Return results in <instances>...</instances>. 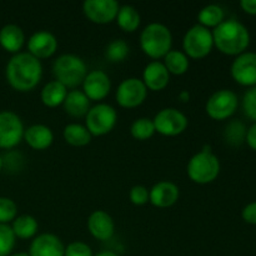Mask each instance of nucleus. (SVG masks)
<instances>
[{
	"label": "nucleus",
	"instance_id": "obj_1",
	"mask_svg": "<svg viewBox=\"0 0 256 256\" xmlns=\"http://www.w3.org/2000/svg\"><path fill=\"white\" fill-rule=\"evenodd\" d=\"M5 76L10 86L16 92H32L42 78V62L28 52H18L8 62Z\"/></svg>",
	"mask_w": 256,
	"mask_h": 256
},
{
	"label": "nucleus",
	"instance_id": "obj_2",
	"mask_svg": "<svg viewBox=\"0 0 256 256\" xmlns=\"http://www.w3.org/2000/svg\"><path fill=\"white\" fill-rule=\"evenodd\" d=\"M214 46L226 55H240L250 44V32L242 22L235 19L224 20L212 30Z\"/></svg>",
	"mask_w": 256,
	"mask_h": 256
},
{
	"label": "nucleus",
	"instance_id": "obj_3",
	"mask_svg": "<svg viewBox=\"0 0 256 256\" xmlns=\"http://www.w3.org/2000/svg\"><path fill=\"white\" fill-rule=\"evenodd\" d=\"M172 35L168 26L160 22L146 25L140 34V48L142 52L154 60L164 59L172 50Z\"/></svg>",
	"mask_w": 256,
	"mask_h": 256
},
{
	"label": "nucleus",
	"instance_id": "obj_4",
	"mask_svg": "<svg viewBox=\"0 0 256 256\" xmlns=\"http://www.w3.org/2000/svg\"><path fill=\"white\" fill-rule=\"evenodd\" d=\"M55 80L66 89H75L82 84L88 75V66L84 60L74 54L60 55L52 64Z\"/></svg>",
	"mask_w": 256,
	"mask_h": 256
},
{
	"label": "nucleus",
	"instance_id": "obj_5",
	"mask_svg": "<svg viewBox=\"0 0 256 256\" xmlns=\"http://www.w3.org/2000/svg\"><path fill=\"white\" fill-rule=\"evenodd\" d=\"M186 172L189 179L195 184H210L220 174L219 158L210 150H202L189 160Z\"/></svg>",
	"mask_w": 256,
	"mask_h": 256
},
{
	"label": "nucleus",
	"instance_id": "obj_6",
	"mask_svg": "<svg viewBox=\"0 0 256 256\" xmlns=\"http://www.w3.org/2000/svg\"><path fill=\"white\" fill-rule=\"evenodd\" d=\"M214 48L210 29L196 24L190 28L182 38V50L189 59L199 60L208 56Z\"/></svg>",
	"mask_w": 256,
	"mask_h": 256
},
{
	"label": "nucleus",
	"instance_id": "obj_7",
	"mask_svg": "<svg viewBox=\"0 0 256 256\" xmlns=\"http://www.w3.org/2000/svg\"><path fill=\"white\" fill-rule=\"evenodd\" d=\"M118 122V112L112 105L100 102L90 108L85 116V126L92 136H102L114 129Z\"/></svg>",
	"mask_w": 256,
	"mask_h": 256
},
{
	"label": "nucleus",
	"instance_id": "obj_8",
	"mask_svg": "<svg viewBox=\"0 0 256 256\" xmlns=\"http://www.w3.org/2000/svg\"><path fill=\"white\" fill-rule=\"evenodd\" d=\"M239 106L238 95L232 90L222 89L215 92L208 99L205 110L206 114L214 120H226L235 114Z\"/></svg>",
	"mask_w": 256,
	"mask_h": 256
},
{
	"label": "nucleus",
	"instance_id": "obj_9",
	"mask_svg": "<svg viewBox=\"0 0 256 256\" xmlns=\"http://www.w3.org/2000/svg\"><path fill=\"white\" fill-rule=\"evenodd\" d=\"M155 132L164 136H178L186 130L189 125L186 115L175 108L162 109L152 119Z\"/></svg>",
	"mask_w": 256,
	"mask_h": 256
},
{
	"label": "nucleus",
	"instance_id": "obj_10",
	"mask_svg": "<svg viewBox=\"0 0 256 256\" xmlns=\"http://www.w3.org/2000/svg\"><path fill=\"white\" fill-rule=\"evenodd\" d=\"M24 124L15 112H0V149H12L24 139Z\"/></svg>",
	"mask_w": 256,
	"mask_h": 256
},
{
	"label": "nucleus",
	"instance_id": "obj_11",
	"mask_svg": "<svg viewBox=\"0 0 256 256\" xmlns=\"http://www.w3.org/2000/svg\"><path fill=\"white\" fill-rule=\"evenodd\" d=\"M148 95V89L142 79L138 78H128L122 80L116 90L118 104L125 109H134L140 106L145 102Z\"/></svg>",
	"mask_w": 256,
	"mask_h": 256
},
{
	"label": "nucleus",
	"instance_id": "obj_12",
	"mask_svg": "<svg viewBox=\"0 0 256 256\" xmlns=\"http://www.w3.org/2000/svg\"><path fill=\"white\" fill-rule=\"evenodd\" d=\"M120 9L119 2L115 0H85L82 12L94 24H110L116 19Z\"/></svg>",
	"mask_w": 256,
	"mask_h": 256
},
{
	"label": "nucleus",
	"instance_id": "obj_13",
	"mask_svg": "<svg viewBox=\"0 0 256 256\" xmlns=\"http://www.w3.org/2000/svg\"><path fill=\"white\" fill-rule=\"evenodd\" d=\"M232 76L242 86L256 85V52H245L238 55L230 68Z\"/></svg>",
	"mask_w": 256,
	"mask_h": 256
},
{
	"label": "nucleus",
	"instance_id": "obj_14",
	"mask_svg": "<svg viewBox=\"0 0 256 256\" xmlns=\"http://www.w3.org/2000/svg\"><path fill=\"white\" fill-rule=\"evenodd\" d=\"M82 92L90 102H102L109 95L112 80L102 70H92L82 82Z\"/></svg>",
	"mask_w": 256,
	"mask_h": 256
},
{
	"label": "nucleus",
	"instance_id": "obj_15",
	"mask_svg": "<svg viewBox=\"0 0 256 256\" xmlns=\"http://www.w3.org/2000/svg\"><path fill=\"white\" fill-rule=\"evenodd\" d=\"M58 39L48 30L34 32L28 40V52L38 60L52 58L58 50Z\"/></svg>",
	"mask_w": 256,
	"mask_h": 256
},
{
	"label": "nucleus",
	"instance_id": "obj_16",
	"mask_svg": "<svg viewBox=\"0 0 256 256\" xmlns=\"http://www.w3.org/2000/svg\"><path fill=\"white\" fill-rule=\"evenodd\" d=\"M180 196V190L176 184L168 180L156 182L149 190V202L159 209H165L176 204Z\"/></svg>",
	"mask_w": 256,
	"mask_h": 256
},
{
	"label": "nucleus",
	"instance_id": "obj_17",
	"mask_svg": "<svg viewBox=\"0 0 256 256\" xmlns=\"http://www.w3.org/2000/svg\"><path fill=\"white\" fill-rule=\"evenodd\" d=\"M88 230L100 242H108L115 232V222L112 218L104 210H95L88 218Z\"/></svg>",
	"mask_w": 256,
	"mask_h": 256
},
{
	"label": "nucleus",
	"instance_id": "obj_18",
	"mask_svg": "<svg viewBox=\"0 0 256 256\" xmlns=\"http://www.w3.org/2000/svg\"><path fill=\"white\" fill-rule=\"evenodd\" d=\"M65 246L54 234H40L34 238L29 248V256H64Z\"/></svg>",
	"mask_w": 256,
	"mask_h": 256
},
{
	"label": "nucleus",
	"instance_id": "obj_19",
	"mask_svg": "<svg viewBox=\"0 0 256 256\" xmlns=\"http://www.w3.org/2000/svg\"><path fill=\"white\" fill-rule=\"evenodd\" d=\"M142 80L148 90L162 92L169 84L170 74L162 62L154 60L145 66Z\"/></svg>",
	"mask_w": 256,
	"mask_h": 256
},
{
	"label": "nucleus",
	"instance_id": "obj_20",
	"mask_svg": "<svg viewBox=\"0 0 256 256\" xmlns=\"http://www.w3.org/2000/svg\"><path fill=\"white\" fill-rule=\"evenodd\" d=\"M24 140L32 149L46 150L54 142V134L49 126L44 124H35L25 129Z\"/></svg>",
	"mask_w": 256,
	"mask_h": 256
},
{
	"label": "nucleus",
	"instance_id": "obj_21",
	"mask_svg": "<svg viewBox=\"0 0 256 256\" xmlns=\"http://www.w3.org/2000/svg\"><path fill=\"white\" fill-rule=\"evenodd\" d=\"M25 34L20 26L6 24L0 29V46L8 52L18 54L24 46Z\"/></svg>",
	"mask_w": 256,
	"mask_h": 256
},
{
	"label": "nucleus",
	"instance_id": "obj_22",
	"mask_svg": "<svg viewBox=\"0 0 256 256\" xmlns=\"http://www.w3.org/2000/svg\"><path fill=\"white\" fill-rule=\"evenodd\" d=\"M65 112L72 118L86 116L88 112L90 110V100L88 99L86 95L82 92V90H70L68 92L66 98L62 102Z\"/></svg>",
	"mask_w": 256,
	"mask_h": 256
},
{
	"label": "nucleus",
	"instance_id": "obj_23",
	"mask_svg": "<svg viewBox=\"0 0 256 256\" xmlns=\"http://www.w3.org/2000/svg\"><path fill=\"white\" fill-rule=\"evenodd\" d=\"M68 95V89L56 80H52L42 88V104L46 108H58L62 105L65 98Z\"/></svg>",
	"mask_w": 256,
	"mask_h": 256
},
{
	"label": "nucleus",
	"instance_id": "obj_24",
	"mask_svg": "<svg viewBox=\"0 0 256 256\" xmlns=\"http://www.w3.org/2000/svg\"><path fill=\"white\" fill-rule=\"evenodd\" d=\"M62 136H64V140L68 144L76 148L85 146V145H88L92 142V134L86 129V126L82 124H78V122L68 124L64 128Z\"/></svg>",
	"mask_w": 256,
	"mask_h": 256
},
{
	"label": "nucleus",
	"instance_id": "obj_25",
	"mask_svg": "<svg viewBox=\"0 0 256 256\" xmlns=\"http://www.w3.org/2000/svg\"><path fill=\"white\" fill-rule=\"evenodd\" d=\"M12 229L15 238L28 240L36 235L39 224H38L36 219L32 215H20V216L15 218V220L12 222Z\"/></svg>",
	"mask_w": 256,
	"mask_h": 256
},
{
	"label": "nucleus",
	"instance_id": "obj_26",
	"mask_svg": "<svg viewBox=\"0 0 256 256\" xmlns=\"http://www.w3.org/2000/svg\"><path fill=\"white\" fill-rule=\"evenodd\" d=\"M115 20H116L120 29L125 32H136L138 28L140 26V22H142L139 12L134 6H132V5H122V6H120Z\"/></svg>",
	"mask_w": 256,
	"mask_h": 256
},
{
	"label": "nucleus",
	"instance_id": "obj_27",
	"mask_svg": "<svg viewBox=\"0 0 256 256\" xmlns=\"http://www.w3.org/2000/svg\"><path fill=\"white\" fill-rule=\"evenodd\" d=\"M169 74L172 75H182L189 70V58L185 55L184 52L180 50H170L164 56V62Z\"/></svg>",
	"mask_w": 256,
	"mask_h": 256
},
{
	"label": "nucleus",
	"instance_id": "obj_28",
	"mask_svg": "<svg viewBox=\"0 0 256 256\" xmlns=\"http://www.w3.org/2000/svg\"><path fill=\"white\" fill-rule=\"evenodd\" d=\"M199 25L210 29V28H216L225 20V12L220 5L209 4L202 8L198 14Z\"/></svg>",
	"mask_w": 256,
	"mask_h": 256
},
{
	"label": "nucleus",
	"instance_id": "obj_29",
	"mask_svg": "<svg viewBox=\"0 0 256 256\" xmlns=\"http://www.w3.org/2000/svg\"><path fill=\"white\" fill-rule=\"evenodd\" d=\"M130 48L128 42L122 39H115L105 48V58L110 62H122L128 58Z\"/></svg>",
	"mask_w": 256,
	"mask_h": 256
},
{
	"label": "nucleus",
	"instance_id": "obj_30",
	"mask_svg": "<svg viewBox=\"0 0 256 256\" xmlns=\"http://www.w3.org/2000/svg\"><path fill=\"white\" fill-rule=\"evenodd\" d=\"M155 125L150 118H139L130 126V134L134 139L144 142L155 134Z\"/></svg>",
	"mask_w": 256,
	"mask_h": 256
},
{
	"label": "nucleus",
	"instance_id": "obj_31",
	"mask_svg": "<svg viewBox=\"0 0 256 256\" xmlns=\"http://www.w3.org/2000/svg\"><path fill=\"white\" fill-rule=\"evenodd\" d=\"M246 128L239 120H234L230 122L226 125L224 132V138L226 142L232 146H239L244 142L245 138H246Z\"/></svg>",
	"mask_w": 256,
	"mask_h": 256
},
{
	"label": "nucleus",
	"instance_id": "obj_32",
	"mask_svg": "<svg viewBox=\"0 0 256 256\" xmlns=\"http://www.w3.org/2000/svg\"><path fill=\"white\" fill-rule=\"evenodd\" d=\"M14 232L10 225L0 224V256H10L15 246Z\"/></svg>",
	"mask_w": 256,
	"mask_h": 256
},
{
	"label": "nucleus",
	"instance_id": "obj_33",
	"mask_svg": "<svg viewBox=\"0 0 256 256\" xmlns=\"http://www.w3.org/2000/svg\"><path fill=\"white\" fill-rule=\"evenodd\" d=\"M18 215V206L10 198L0 196V224L12 222Z\"/></svg>",
	"mask_w": 256,
	"mask_h": 256
},
{
	"label": "nucleus",
	"instance_id": "obj_34",
	"mask_svg": "<svg viewBox=\"0 0 256 256\" xmlns=\"http://www.w3.org/2000/svg\"><path fill=\"white\" fill-rule=\"evenodd\" d=\"M242 110L249 119L256 122V85L245 92L242 96Z\"/></svg>",
	"mask_w": 256,
	"mask_h": 256
},
{
	"label": "nucleus",
	"instance_id": "obj_35",
	"mask_svg": "<svg viewBox=\"0 0 256 256\" xmlns=\"http://www.w3.org/2000/svg\"><path fill=\"white\" fill-rule=\"evenodd\" d=\"M130 202L136 206H142L149 202V190L142 185H135L130 189L129 192Z\"/></svg>",
	"mask_w": 256,
	"mask_h": 256
},
{
	"label": "nucleus",
	"instance_id": "obj_36",
	"mask_svg": "<svg viewBox=\"0 0 256 256\" xmlns=\"http://www.w3.org/2000/svg\"><path fill=\"white\" fill-rule=\"evenodd\" d=\"M64 256H92V248L82 242H72L65 248Z\"/></svg>",
	"mask_w": 256,
	"mask_h": 256
},
{
	"label": "nucleus",
	"instance_id": "obj_37",
	"mask_svg": "<svg viewBox=\"0 0 256 256\" xmlns=\"http://www.w3.org/2000/svg\"><path fill=\"white\" fill-rule=\"evenodd\" d=\"M242 216L245 222L252 225H256V202H250L242 209Z\"/></svg>",
	"mask_w": 256,
	"mask_h": 256
},
{
	"label": "nucleus",
	"instance_id": "obj_38",
	"mask_svg": "<svg viewBox=\"0 0 256 256\" xmlns=\"http://www.w3.org/2000/svg\"><path fill=\"white\" fill-rule=\"evenodd\" d=\"M245 140H246L248 145L256 152V122H254V124L246 130V138H245Z\"/></svg>",
	"mask_w": 256,
	"mask_h": 256
},
{
	"label": "nucleus",
	"instance_id": "obj_39",
	"mask_svg": "<svg viewBox=\"0 0 256 256\" xmlns=\"http://www.w3.org/2000/svg\"><path fill=\"white\" fill-rule=\"evenodd\" d=\"M240 6L248 14L256 15V0H242Z\"/></svg>",
	"mask_w": 256,
	"mask_h": 256
},
{
	"label": "nucleus",
	"instance_id": "obj_40",
	"mask_svg": "<svg viewBox=\"0 0 256 256\" xmlns=\"http://www.w3.org/2000/svg\"><path fill=\"white\" fill-rule=\"evenodd\" d=\"M179 99L182 100V102H189L190 94L186 92V90H184V92H180V94H179Z\"/></svg>",
	"mask_w": 256,
	"mask_h": 256
},
{
	"label": "nucleus",
	"instance_id": "obj_41",
	"mask_svg": "<svg viewBox=\"0 0 256 256\" xmlns=\"http://www.w3.org/2000/svg\"><path fill=\"white\" fill-rule=\"evenodd\" d=\"M95 256H119V255H118L116 252H109V250H105V252H99V254H96Z\"/></svg>",
	"mask_w": 256,
	"mask_h": 256
},
{
	"label": "nucleus",
	"instance_id": "obj_42",
	"mask_svg": "<svg viewBox=\"0 0 256 256\" xmlns=\"http://www.w3.org/2000/svg\"><path fill=\"white\" fill-rule=\"evenodd\" d=\"M10 256H29V254L28 252H16V254H12Z\"/></svg>",
	"mask_w": 256,
	"mask_h": 256
},
{
	"label": "nucleus",
	"instance_id": "obj_43",
	"mask_svg": "<svg viewBox=\"0 0 256 256\" xmlns=\"http://www.w3.org/2000/svg\"><path fill=\"white\" fill-rule=\"evenodd\" d=\"M2 169H4V164H2V158L0 156V172H2Z\"/></svg>",
	"mask_w": 256,
	"mask_h": 256
}]
</instances>
